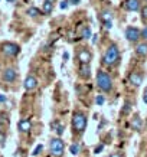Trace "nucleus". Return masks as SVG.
Instances as JSON below:
<instances>
[{
  "instance_id": "obj_16",
  "label": "nucleus",
  "mask_w": 147,
  "mask_h": 157,
  "mask_svg": "<svg viewBox=\"0 0 147 157\" xmlns=\"http://www.w3.org/2000/svg\"><path fill=\"white\" fill-rule=\"evenodd\" d=\"M52 9H53V3L45 2V5H43V13H45V14H51V13H52Z\"/></svg>"
},
{
  "instance_id": "obj_10",
  "label": "nucleus",
  "mask_w": 147,
  "mask_h": 157,
  "mask_svg": "<svg viewBox=\"0 0 147 157\" xmlns=\"http://www.w3.org/2000/svg\"><path fill=\"white\" fill-rule=\"evenodd\" d=\"M128 81H130V84H133L134 86H140L143 84V75L138 74V72H131L128 75Z\"/></svg>"
},
{
  "instance_id": "obj_18",
  "label": "nucleus",
  "mask_w": 147,
  "mask_h": 157,
  "mask_svg": "<svg viewBox=\"0 0 147 157\" xmlns=\"http://www.w3.org/2000/svg\"><path fill=\"white\" fill-rule=\"evenodd\" d=\"M53 128H55V131L58 133V136H62V133H64V125H62L61 123H53Z\"/></svg>"
},
{
  "instance_id": "obj_7",
  "label": "nucleus",
  "mask_w": 147,
  "mask_h": 157,
  "mask_svg": "<svg viewBox=\"0 0 147 157\" xmlns=\"http://www.w3.org/2000/svg\"><path fill=\"white\" fill-rule=\"evenodd\" d=\"M78 61H79V63H90L91 59H92V55H91V52L88 51V49H81L79 52H78Z\"/></svg>"
},
{
  "instance_id": "obj_28",
  "label": "nucleus",
  "mask_w": 147,
  "mask_h": 157,
  "mask_svg": "<svg viewBox=\"0 0 147 157\" xmlns=\"http://www.w3.org/2000/svg\"><path fill=\"white\" fill-rule=\"evenodd\" d=\"M14 157H25V154H22V150H17L16 151V156Z\"/></svg>"
},
{
  "instance_id": "obj_32",
  "label": "nucleus",
  "mask_w": 147,
  "mask_h": 157,
  "mask_svg": "<svg viewBox=\"0 0 147 157\" xmlns=\"http://www.w3.org/2000/svg\"><path fill=\"white\" fill-rule=\"evenodd\" d=\"M79 2H81V0H71V3H72V5H78Z\"/></svg>"
},
{
  "instance_id": "obj_22",
  "label": "nucleus",
  "mask_w": 147,
  "mask_h": 157,
  "mask_svg": "<svg viewBox=\"0 0 147 157\" xmlns=\"http://www.w3.org/2000/svg\"><path fill=\"white\" fill-rule=\"evenodd\" d=\"M104 97H103V95H98V97H97V100H95V102H97V104H98V105H103V104H104Z\"/></svg>"
},
{
  "instance_id": "obj_9",
  "label": "nucleus",
  "mask_w": 147,
  "mask_h": 157,
  "mask_svg": "<svg viewBox=\"0 0 147 157\" xmlns=\"http://www.w3.org/2000/svg\"><path fill=\"white\" fill-rule=\"evenodd\" d=\"M30 128H32V123H30L29 118H23L17 123V130H19L20 133H29Z\"/></svg>"
},
{
  "instance_id": "obj_12",
  "label": "nucleus",
  "mask_w": 147,
  "mask_h": 157,
  "mask_svg": "<svg viewBox=\"0 0 147 157\" xmlns=\"http://www.w3.org/2000/svg\"><path fill=\"white\" fill-rule=\"evenodd\" d=\"M124 7L128 12H137L140 9V2L138 0H126L124 2Z\"/></svg>"
},
{
  "instance_id": "obj_34",
  "label": "nucleus",
  "mask_w": 147,
  "mask_h": 157,
  "mask_svg": "<svg viewBox=\"0 0 147 157\" xmlns=\"http://www.w3.org/2000/svg\"><path fill=\"white\" fill-rule=\"evenodd\" d=\"M68 56H69V55H68V52H65V53H64V59H65V61H67V59H68Z\"/></svg>"
},
{
  "instance_id": "obj_3",
  "label": "nucleus",
  "mask_w": 147,
  "mask_h": 157,
  "mask_svg": "<svg viewBox=\"0 0 147 157\" xmlns=\"http://www.w3.org/2000/svg\"><path fill=\"white\" fill-rule=\"evenodd\" d=\"M87 127V117L82 113H75L72 117V128L75 133H82Z\"/></svg>"
},
{
  "instance_id": "obj_23",
  "label": "nucleus",
  "mask_w": 147,
  "mask_h": 157,
  "mask_svg": "<svg viewBox=\"0 0 147 157\" xmlns=\"http://www.w3.org/2000/svg\"><path fill=\"white\" fill-rule=\"evenodd\" d=\"M141 17L143 20H147V6H144L141 9Z\"/></svg>"
},
{
  "instance_id": "obj_25",
  "label": "nucleus",
  "mask_w": 147,
  "mask_h": 157,
  "mask_svg": "<svg viewBox=\"0 0 147 157\" xmlns=\"http://www.w3.org/2000/svg\"><path fill=\"white\" fill-rule=\"evenodd\" d=\"M126 113H130V102H126V105H124L123 114H126Z\"/></svg>"
},
{
  "instance_id": "obj_35",
  "label": "nucleus",
  "mask_w": 147,
  "mask_h": 157,
  "mask_svg": "<svg viewBox=\"0 0 147 157\" xmlns=\"http://www.w3.org/2000/svg\"><path fill=\"white\" fill-rule=\"evenodd\" d=\"M45 2H49V3H55V0H45Z\"/></svg>"
},
{
  "instance_id": "obj_6",
  "label": "nucleus",
  "mask_w": 147,
  "mask_h": 157,
  "mask_svg": "<svg viewBox=\"0 0 147 157\" xmlns=\"http://www.w3.org/2000/svg\"><path fill=\"white\" fill-rule=\"evenodd\" d=\"M126 38H127L130 42H137L138 39L141 38V32H140L137 28L130 26V28L126 29Z\"/></svg>"
},
{
  "instance_id": "obj_30",
  "label": "nucleus",
  "mask_w": 147,
  "mask_h": 157,
  "mask_svg": "<svg viewBox=\"0 0 147 157\" xmlns=\"http://www.w3.org/2000/svg\"><path fill=\"white\" fill-rule=\"evenodd\" d=\"M110 157H123V156H121L120 153H111V154H110Z\"/></svg>"
},
{
  "instance_id": "obj_4",
  "label": "nucleus",
  "mask_w": 147,
  "mask_h": 157,
  "mask_svg": "<svg viewBox=\"0 0 147 157\" xmlns=\"http://www.w3.org/2000/svg\"><path fill=\"white\" fill-rule=\"evenodd\" d=\"M64 150H65V144L61 138H52L51 140V153L55 157H62Z\"/></svg>"
},
{
  "instance_id": "obj_17",
  "label": "nucleus",
  "mask_w": 147,
  "mask_h": 157,
  "mask_svg": "<svg viewBox=\"0 0 147 157\" xmlns=\"http://www.w3.org/2000/svg\"><path fill=\"white\" fill-rule=\"evenodd\" d=\"M81 38H84V39L91 38V30L88 26H84V28H82V30H81Z\"/></svg>"
},
{
  "instance_id": "obj_19",
  "label": "nucleus",
  "mask_w": 147,
  "mask_h": 157,
  "mask_svg": "<svg viewBox=\"0 0 147 157\" xmlns=\"http://www.w3.org/2000/svg\"><path fill=\"white\" fill-rule=\"evenodd\" d=\"M39 13H41V12H39V9H36V7H29V9H28V14H29V16H38Z\"/></svg>"
},
{
  "instance_id": "obj_21",
  "label": "nucleus",
  "mask_w": 147,
  "mask_h": 157,
  "mask_svg": "<svg viewBox=\"0 0 147 157\" xmlns=\"http://www.w3.org/2000/svg\"><path fill=\"white\" fill-rule=\"evenodd\" d=\"M42 148H43V146H42V144H38V146H36V148H35V150H33V153H32V154H33V156H38L39 153L42 151Z\"/></svg>"
},
{
  "instance_id": "obj_15",
  "label": "nucleus",
  "mask_w": 147,
  "mask_h": 157,
  "mask_svg": "<svg viewBox=\"0 0 147 157\" xmlns=\"http://www.w3.org/2000/svg\"><path fill=\"white\" fill-rule=\"evenodd\" d=\"M141 118L138 117V115H134L133 120H131V127H133V130H136V131H138V130H141Z\"/></svg>"
},
{
  "instance_id": "obj_33",
  "label": "nucleus",
  "mask_w": 147,
  "mask_h": 157,
  "mask_svg": "<svg viewBox=\"0 0 147 157\" xmlns=\"http://www.w3.org/2000/svg\"><path fill=\"white\" fill-rule=\"evenodd\" d=\"M143 100H144V102L147 104V88H146V94H144V98H143Z\"/></svg>"
},
{
  "instance_id": "obj_24",
  "label": "nucleus",
  "mask_w": 147,
  "mask_h": 157,
  "mask_svg": "<svg viewBox=\"0 0 147 157\" xmlns=\"http://www.w3.org/2000/svg\"><path fill=\"white\" fill-rule=\"evenodd\" d=\"M5 140H6V134L0 131V146H3V144H5Z\"/></svg>"
},
{
  "instance_id": "obj_20",
  "label": "nucleus",
  "mask_w": 147,
  "mask_h": 157,
  "mask_svg": "<svg viewBox=\"0 0 147 157\" xmlns=\"http://www.w3.org/2000/svg\"><path fill=\"white\" fill-rule=\"evenodd\" d=\"M69 151H71L74 156L78 154V151H79V146H78V144H72L71 147H69Z\"/></svg>"
},
{
  "instance_id": "obj_2",
  "label": "nucleus",
  "mask_w": 147,
  "mask_h": 157,
  "mask_svg": "<svg viewBox=\"0 0 147 157\" xmlns=\"http://www.w3.org/2000/svg\"><path fill=\"white\" fill-rule=\"evenodd\" d=\"M118 58H120L118 48H117L115 45H110L108 49H107L104 53L103 61H104V63H107V65H114L115 62L118 61Z\"/></svg>"
},
{
  "instance_id": "obj_14",
  "label": "nucleus",
  "mask_w": 147,
  "mask_h": 157,
  "mask_svg": "<svg viewBox=\"0 0 147 157\" xmlns=\"http://www.w3.org/2000/svg\"><path fill=\"white\" fill-rule=\"evenodd\" d=\"M136 53H137L138 56L146 58V56H147V42L140 43L137 48H136Z\"/></svg>"
},
{
  "instance_id": "obj_31",
  "label": "nucleus",
  "mask_w": 147,
  "mask_h": 157,
  "mask_svg": "<svg viewBox=\"0 0 147 157\" xmlns=\"http://www.w3.org/2000/svg\"><path fill=\"white\" fill-rule=\"evenodd\" d=\"M5 101H6V97L3 94H0V102H5Z\"/></svg>"
},
{
  "instance_id": "obj_29",
  "label": "nucleus",
  "mask_w": 147,
  "mask_h": 157,
  "mask_svg": "<svg viewBox=\"0 0 147 157\" xmlns=\"http://www.w3.org/2000/svg\"><path fill=\"white\" fill-rule=\"evenodd\" d=\"M141 36H143L144 39H147V28H144V30L141 32Z\"/></svg>"
},
{
  "instance_id": "obj_26",
  "label": "nucleus",
  "mask_w": 147,
  "mask_h": 157,
  "mask_svg": "<svg viewBox=\"0 0 147 157\" xmlns=\"http://www.w3.org/2000/svg\"><path fill=\"white\" fill-rule=\"evenodd\" d=\"M103 148H104V144H100V146H98V147L95 148V154H98V153H100L101 150H103Z\"/></svg>"
},
{
  "instance_id": "obj_8",
  "label": "nucleus",
  "mask_w": 147,
  "mask_h": 157,
  "mask_svg": "<svg viewBox=\"0 0 147 157\" xmlns=\"http://www.w3.org/2000/svg\"><path fill=\"white\" fill-rule=\"evenodd\" d=\"M23 86H25V90L26 91L35 90V88L38 86V79H36L35 76H32V75L26 76V79H25V82H23Z\"/></svg>"
},
{
  "instance_id": "obj_27",
  "label": "nucleus",
  "mask_w": 147,
  "mask_h": 157,
  "mask_svg": "<svg viewBox=\"0 0 147 157\" xmlns=\"http://www.w3.org/2000/svg\"><path fill=\"white\" fill-rule=\"evenodd\" d=\"M67 6H68V2H67V0L61 2V9H67Z\"/></svg>"
},
{
  "instance_id": "obj_5",
  "label": "nucleus",
  "mask_w": 147,
  "mask_h": 157,
  "mask_svg": "<svg viewBox=\"0 0 147 157\" xmlns=\"http://www.w3.org/2000/svg\"><path fill=\"white\" fill-rule=\"evenodd\" d=\"M2 52L5 53L6 56H16L17 53L20 52V48L19 45H16V43H10V42H6L2 45Z\"/></svg>"
},
{
  "instance_id": "obj_1",
  "label": "nucleus",
  "mask_w": 147,
  "mask_h": 157,
  "mask_svg": "<svg viewBox=\"0 0 147 157\" xmlns=\"http://www.w3.org/2000/svg\"><path fill=\"white\" fill-rule=\"evenodd\" d=\"M97 85L100 88L101 91H104V92H108L111 91L113 88V81H111V78L107 72L104 71H98L97 72Z\"/></svg>"
},
{
  "instance_id": "obj_36",
  "label": "nucleus",
  "mask_w": 147,
  "mask_h": 157,
  "mask_svg": "<svg viewBox=\"0 0 147 157\" xmlns=\"http://www.w3.org/2000/svg\"><path fill=\"white\" fill-rule=\"evenodd\" d=\"M14 0H7V3H13Z\"/></svg>"
},
{
  "instance_id": "obj_11",
  "label": "nucleus",
  "mask_w": 147,
  "mask_h": 157,
  "mask_svg": "<svg viewBox=\"0 0 147 157\" xmlns=\"http://www.w3.org/2000/svg\"><path fill=\"white\" fill-rule=\"evenodd\" d=\"M16 78H17V74H16V71L12 69V68H7V69L3 71V79H5L6 82H14Z\"/></svg>"
},
{
  "instance_id": "obj_13",
  "label": "nucleus",
  "mask_w": 147,
  "mask_h": 157,
  "mask_svg": "<svg viewBox=\"0 0 147 157\" xmlns=\"http://www.w3.org/2000/svg\"><path fill=\"white\" fill-rule=\"evenodd\" d=\"M79 75L82 76V78H90L91 76L90 63H81L79 65Z\"/></svg>"
}]
</instances>
